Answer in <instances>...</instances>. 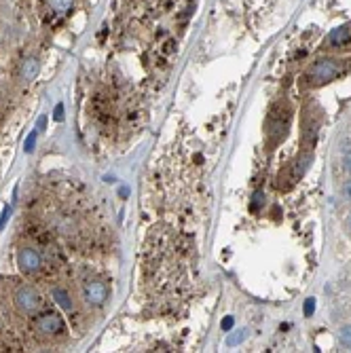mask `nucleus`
Returning a JSON list of instances; mask_svg holds the SVG:
<instances>
[{"instance_id": "1", "label": "nucleus", "mask_w": 351, "mask_h": 353, "mask_svg": "<svg viewBox=\"0 0 351 353\" xmlns=\"http://www.w3.org/2000/svg\"><path fill=\"white\" fill-rule=\"evenodd\" d=\"M349 70H351V60L336 58V55H321V58H317L305 70L301 83L305 89H317L336 78H341Z\"/></svg>"}, {"instance_id": "2", "label": "nucleus", "mask_w": 351, "mask_h": 353, "mask_svg": "<svg viewBox=\"0 0 351 353\" xmlns=\"http://www.w3.org/2000/svg\"><path fill=\"white\" fill-rule=\"evenodd\" d=\"M290 121H292L290 104L288 102H277L269 112V119H266V142H269V148L277 146L288 135Z\"/></svg>"}, {"instance_id": "3", "label": "nucleus", "mask_w": 351, "mask_h": 353, "mask_svg": "<svg viewBox=\"0 0 351 353\" xmlns=\"http://www.w3.org/2000/svg\"><path fill=\"white\" fill-rule=\"evenodd\" d=\"M13 305L21 315H36L43 307V296L32 286H19L13 294Z\"/></svg>"}, {"instance_id": "4", "label": "nucleus", "mask_w": 351, "mask_h": 353, "mask_svg": "<svg viewBox=\"0 0 351 353\" xmlns=\"http://www.w3.org/2000/svg\"><path fill=\"white\" fill-rule=\"evenodd\" d=\"M319 131V110H313L311 106H305L303 110V123H301V144L303 150H311L317 142Z\"/></svg>"}, {"instance_id": "5", "label": "nucleus", "mask_w": 351, "mask_h": 353, "mask_svg": "<svg viewBox=\"0 0 351 353\" xmlns=\"http://www.w3.org/2000/svg\"><path fill=\"white\" fill-rule=\"evenodd\" d=\"M34 330H36L38 336H43V338H58V336L66 334V321H64V317L60 313L49 311L45 315L36 317Z\"/></svg>"}, {"instance_id": "6", "label": "nucleus", "mask_w": 351, "mask_h": 353, "mask_svg": "<svg viewBox=\"0 0 351 353\" xmlns=\"http://www.w3.org/2000/svg\"><path fill=\"white\" fill-rule=\"evenodd\" d=\"M17 266L19 271L25 273V275H32V273H38L40 269H43V256H40V252L30 248V246H21L17 250Z\"/></svg>"}, {"instance_id": "7", "label": "nucleus", "mask_w": 351, "mask_h": 353, "mask_svg": "<svg viewBox=\"0 0 351 353\" xmlns=\"http://www.w3.org/2000/svg\"><path fill=\"white\" fill-rule=\"evenodd\" d=\"M83 301L89 307H102L108 301V286L104 281H87L83 286Z\"/></svg>"}, {"instance_id": "8", "label": "nucleus", "mask_w": 351, "mask_h": 353, "mask_svg": "<svg viewBox=\"0 0 351 353\" xmlns=\"http://www.w3.org/2000/svg\"><path fill=\"white\" fill-rule=\"evenodd\" d=\"M326 45L330 49L349 47L351 45V23H343L339 28H334V30L328 34V38H326Z\"/></svg>"}, {"instance_id": "9", "label": "nucleus", "mask_w": 351, "mask_h": 353, "mask_svg": "<svg viewBox=\"0 0 351 353\" xmlns=\"http://www.w3.org/2000/svg\"><path fill=\"white\" fill-rule=\"evenodd\" d=\"M40 72V60L38 58H25L21 62V70H19V76L21 80H34Z\"/></svg>"}, {"instance_id": "10", "label": "nucleus", "mask_w": 351, "mask_h": 353, "mask_svg": "<svg viewBox=\"0 0 351 353\" xmlns=\"http://www.w3.org/2000/svg\"><path fill=\"white\" fill-rule=\"evenodd\" d=\"M51 298L58 303V307H62L64 311H72L74 303H72V296H70V292L66 288H62V286L51 288Z\"/></svg>"}, {"instance_id": "11", "label": "nucleus", "mask_w": 351, "mask_h": 353, "mask_svg": "<svg viewBox=\"0 0 351 353\" xmlns=\"http://www.w3.org/2000/svg\"><path fill=\"white\" fill-rule=\"evenodd\" d=\"M47 5L55 15H66V13L72 11L74 0H47Z\"/></svg>"}, {"instance_id": "12", "label": "nucleus", "mask_w": 351, "mask_h": 353, "mask_svg": "<svg viewBox=\"0 0 351 353\" xmlns=\"http://www.w3.org/2000/svg\"><path fill=\"white\" fill-rule=\"evenodd\" d=\"M248 336H250V330H246V328L231 332V334L227 336V347H237V345H241Z\"/></svg>"}, {"instance_id": "13", "label": "nucleus", "mask_w": 351, "mask_h": 353, "mask_svg": "<svg viewBox=\"0 0 351 353\" xmlns=\"http://www.w3.org/2000/svg\"><path fill=\"white\" fill-rule=\"evenodd\" d=\"M266 203V197H264V193H254V197H252V203H250V211H256L262 207Z\"/></svg>"}, {"instance_id": "14", "label": "nucleus", "mask_w": 351, "mask_h": 353, "mask_svg": "<svg viewBox=\"0 0 351 353\" xmlns=\"http://www.w3.org/2000/svg\"><path fill=\"white\" fill-rule=\"evenodd\" d=\"M11 214H13V207L11 205H3V211H0V233L5 231L7 222L11 220Z\"/></svg>"}, {"instance_id": "15", "label": "nucleus", "mask_w": 351, "mask_h": 353, "mask_svg": "<svg viewBox=\"0 0 351 353\" xmlns=\"http://www.w3.org/2000/svg\"><path fill=\"white\" fill-rule=\"evenodd\" d=\"M36 138H38V131H32L30 135L25 138V142H23V152L30 154L34 150V144H36Z\"/></svg>"}, {"instance_id": "16", "label": "nucleus", "mask_w": 351, "mask_h": 353, "mask_svg": "<svg viewBox=\"0 0 351 353\" xmlns=\"http://www.w3.org/2000/svg\"><path fill=\"white\" fill-rule=\"evenodd\" d=\"M313 311H315V298H307L305 305H303V313H305L307 317H311Z\"/></svg>"}, {"instance_id": "17", "label": "nucleus", "mask_w": 351, "mask_h": 353, "mask_svg": "<svg viewBox=\"0 0 351 353\" xmlns=\"http://www.w3.org/2000/svg\"><path fill=\"white\" fill-rule=\"evenodd\" d=\"M233 323H235V317L229 315V317H224V319L220 321V328H222L224 332H231V330H233Z\"/></svg>"}, {"instance_id": "18", "label": "nucleus", "mask_w": 351, "mask_h": 353, "mask_svg": "<svg viewBox=\"0 0 351 353\" xmlns=\"http://www.w3.org/2000/svg\"><path fill=\"white\" fill-rule=\"evenodd\" d=\"M341 341H343L345 347H351V328L349 326L341 330Z\"/></svg>"}, {"instance_id": "19", "label": "nucleus", "mask_w": 351, "mask_h": 353, "mask_svg": "<svg viewBox=\"0 0 351 353\" xmlns=\"http://www.w3.org/2000/svg\"><path fill=\"white\" fill-rule=\"evenodd\" d=\"M53 119L58 121V123L64 121V104H62V102H60L58 106H55V110H53Z\"/></svg>"}, {"instance_id": "20", "label": "nucleus", "mask_w": 351, "mask_h": 353, "mask_svg": "<svg viewBox=\"0 0 351 353\" xmlns=\"http://www.w3.org/2000/svg\"><path fill=\"white\" fill-rule=\"evenodd\" d=\"M341 193H343L345 199H349V201H351V180H347V182H345L343 188H341Z\"/></svg>"}, {"instance_id": "21", "label": "nucleus", "mask_w": 351, "mask_h": 353, "mask_svg": "<svg viewBox=\"0 0 351 353\" xmlns=\"http://www.w3.org/2000/svg\"><path fill=\"white\" fill-rule=\"evenodd\" d=\"M343 167L351 174V150H347V152L343 154Z\"/></svg>"}, {"instance_id": "22", "label": "nucleus", "mask_w": 351, "mask_h": 353, "mask_svg": "<svg viewBox=\"0 0 351 353\" xmlns=\"http://www.w3.org/2000/svg\"><path fill=\"white\" fill-rule=\"evenodd\" d=\"M45 127H47V117H40L36 121V131H45Z\"/></svg>"}, {"instance_id": "23", "label": "nucleus", "mask_w": 351, "mask_h": 353, "mask_svg": "<svg viewBox=\"0 0 351 353\" xmlns=\"http://www.w3.org/2000/svg\"><path fill=\"white\" fill-rule=\"evenodd\" d=\"M119 197H121V199H127V197H129V188L127 186H121L119 188Z\"/></svg>"}]
</instances>
